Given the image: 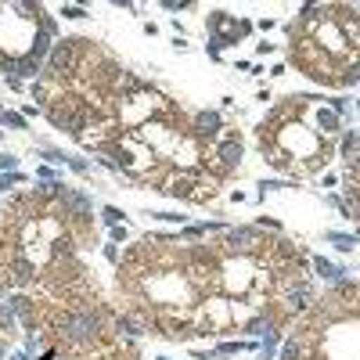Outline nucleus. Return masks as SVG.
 Instances as JSON below:
<instances>
[{"label":"nucleus","mask_w":360,"mask_h":360,"mask_svg":"<svg viewBox=\"0 0 360 360\" xmlns=\"http://www.w3.org/2000/svg\"><path fill=\"white\" fill-rule=\"evenodd\" d=\"M303 108H307V98H292L288 105H278L259 127L263 155L278 169L295 173V176H307L328 166V159H332V141L303 123Z\"/></svg>","instance_id":"f257e3e1"}]
</instances>
